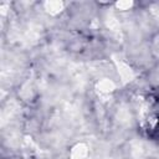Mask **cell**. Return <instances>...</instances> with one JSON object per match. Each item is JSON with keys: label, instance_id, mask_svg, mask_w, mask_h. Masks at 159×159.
I'll list each match as a JSON object with an SVG mask.
<instances>
[{"label": "cell", "instance_id": "1", "mask_svg": "<svg viewBox=\"0 0 159 159\" xmlns=\"http://www.w3.org/2000/svg\"><path fill=\"white\" fill-rule=\"evenodd\" d=\"M140 127L149 137H159V97L149 96L143 106Z\"/></svg>", "mask_w": 159, "mask_h": 159}]
</instances>
